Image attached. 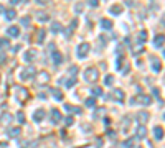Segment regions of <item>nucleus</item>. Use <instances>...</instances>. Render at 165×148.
<instances>
[{
	"mask_svg": "<svg viewBox=\"0 0 165 148\" xmlns=\"http://www.w3.org/2000/svg\"><path fill=\"white\" fill-rule=\"evenodd\" d=\"M13 94H15V99H17L20 104H25L26 99L30 97L28 91H26L25 87H21V86H15V87H13Z\"/></svg>",
	"mask_w": 165,
	"mask_h": 148,
	"instance_id": "obj_1",
	"label": "nucleus"
},
{
	"mask_svg": "<svg viewBox=\"0 0 165 148\" xmlns=\"http://www.w3.org/2000/svg\"><path fill=\"white\" fill-rule=\"evenodd\" d=\"M130 104L135 105V104H139V105H150L152 104V99L149 96H145V94H139V96H135L130 99Z\"/></svg>",
	"mask_w": 165,
	"mask_h": 148,
	"instance_id": "obj_2",
	"label": "nucleus"
},
{
	"mask_svg": "<svg viewBox=\"0 0 165 148\" xmlns=\"http://www.w3.org/2000/svg\"><path fill=\"white\" fill-rule=\"evenodd\" d=\"M99 77V71L96 69V67H88L86 71H84V79L89 82H96Z\"/></svg>",
	"mask_w": 165,
	"mask_h": 148,
	"instance_id": "obj_3",
	"label": "nucleus"
},
{
	"mask_svg": "<svg viewBox=\"0 0 165 148\" xmlns=\"http://www.w3.org/2000/svg\"><path fill=\"white\" fill-rule=\"evenodd\" d=\"M89 51H91V45H89V43H81V45L78 46V58H79V59L86 58Z\"/></svg>",
	"mask_w": 165,
	"mask_h": 148,
	"instance_id": "obj_4",
	"label": "nucleus"
},
{
	"mask_svg": "<svg viewBox=\"0 0 165 148\" xmlns=\"http://www.w3.org/2000/svg\"><path fill=\"white\" fill-rule=\"evenodd\" d=\"M36 81H38V86H46L50 82V72L48 71H41L38 76H36Z\"/></svg>",
	"mask_w": 165,
	"mask_h": 148,
	"instance_id": "obj_5",
	"label": "nucleus"
},
{
	"mask_svg": "<svg viewBox=\"0 0 165 148\" xmlns=\"http://www.w3.org/2000/svg\"><path fill=\"white\" fill-rule=\"evenodd\" d=\"M36 74V69H35V66H28L25 69V71H23V74H21V79H31V77L35 76Z\"/></svg>",
	"mask_w": 165,
	"mask_h": 148,
	"instance_id": "obj_6",
	"label": "nucleus"
},
{
	"mask_svg": "<svg viewBox=\"0 0 165 148\" xmlns=\"http://www.w3.org/2000/svg\"><path fill=\"white\" fill-rule=\"evenodd\" d=\"M51 59H53V64H55V66H60V64L63 63L61 53H60V51H55V50H53V51H51Z\"/></svg>",
	"mask_w": 165,
	"mask_h": 148,
	"instance_id": "obj_7",
	"label": "nucleus"
},
{
	"mask_svg": "<svg viewBox=\"0 0 165 148\" xmlns=\"http://www.w3.org/2000/svg\"><path fill=\"white\" fill-rule=\"evenodd\" d=\"M149 117H150L149 114L142 110V112H139V114H137V122H139L140 125H144V123H147V122H149Z\"/></svg>",
	"mask_w": 165,
	"mask_h": 148,
	"instance_id": "obj_8",
	"label": "nucleus"
},
{
	"mask_svg": "<svg viewBox=\"0 0 165 148\" xmlns=\"http://www.w3.org/2000/svg\"><path fill=\"white\" fill-rule=\"evenodd\" d=\"M112 97L114 99H116V101H117L119 104H122L124 102V91H121V89H116V91H112Z\"/></svg>",
	"mask_w": 165,
	"mask_h": 148,
	"instance_id": "obj_9",
	"label": "nucleus"
},
{
	"mask_svg": "<svg viewBox=\"0 0 165 148\" xmlns=\"http://www.w3.org/2000/svg\"><path fill=\"white\" fill-rule=\"evenodd\" d=\"M51 122L53 123H60L61 122V114H60L58 109H53L51 110Z\"/></svg>",
	"mask_w": 165,
	"mask_h": 148,
	"instance_id": "obj_10",
	"label": "nucleus"
},
{
	"mask_svg": "<svg viewBox=\"0 0 165 148\" xmlns=\"http://www.w3.org/2000/svg\"><path fill=\"white\" fill-rule=\"evenodd\" d=\"M36 58V51L35 50H28V51L25 53V56H23V59H25L26 63H31L33 59Z\"/></svg>",
	"mask_w": 165,
	"mask_h": 148,
	"instance_id": "obj_11",
	"label": "nucleus"
},
{
	"mask_svg": "<svg viewBox=\"0 0 165 148\" xmlns=\"http://www.w3.org/2000/svg\"><path fill=\"white\" fill-rule=\"evenodd\" d=\"M7 35L8 36H12V38H17V36L20 35V28H18V26H10V28H8V30H7Z\"/></svg>",
	"mask_w": 165,
	"mask_h": 148,
	"instance_id": "obj_12",
	"label": "nucleus"
},
{
	"mask_svg": "<svg viewBox=\"0 0 165 148\" xmlns=\"http://www.w3.org/2000/svg\"><path fill=\"white\" fill-rule=\"evenodd\" d=\"M36 20L41 21V23H45V21H50V15H48L46 12H38V13H36Z\"/></svg>",
	"mask_w": 165,
	"mask_h": 148,
	"instance_id": "obj_13",
	"label": "nucleus"
},
{
	"mask_svg": "<svg viewBox=\"0 0 165 148\" xmlns=\"http://www.w3.org/2000/svg\"><path fill=\"white\" fill-rule=\"evenodd\" d=\"M10 48V40L8 38H0V51H5Z\"/></svg>",
	"mask_w": 165,
	"mask_h": 148,
	"instance_id": "obj_14",
	"label": "nucleus"
},
{
	"mask_svg": "<svg viewBox=\"0 0 165 148\" xmlns=\"http://www.w3.org/2000/svg\"><path fill=\"white\" fill-rule=\"evenodd\" d=\"M43 118H45V110H43V109L36 110V112L33 114V120H35V122H41Z\"/></svg>",
	"mask_w": 165,
	"mask_h": 148,
	"instance_id": "obj_15",
	"label": "nucleus"
},
{
	"mask_svg": "<svg viewBox=\"0 0 165 148\" xmlns=\"http://www.w3.org/2000/svg\"><path fill=\"white\" fill-rule=\"evenodd\" d=\"M135 135H137V138H145V137H147V128H145L144 125H139Z\"/></svg>",
	"mask_w": 165,
	"mask_h": 148,
	"instance_id": "obj_16",
	"label": "nucleus"
},
{
	"mask_svg": "<svg viewBox=\"0 0 165 148\" xmlns=\"http://www.w3.org/2000/svg\"><path fill=\"white\" fill-rule=\"evenodd\" d=\"M12 120H13V117H12L8 112H5L3 115H2V118H0V123H2V125H7V123H10Z\"/></svg>",
	"mask_w": 165,
	"mask_h": 148,
	"instance_id": "obj_17",
	"label": "nucleus"
},
{
	"mask_svg": "<svg viewBox=\"0 0 165 148\" xmlns=\"http://www.w3.org/2000/svg\"><path fill=\"white\" fill-rule=\"evenodd\" d=\"M109 12H111V15H121V13H122V7L121 5H112L111 8H109Z\"/></svg>",
	"mask_w": 165,
	"mask_h": 148,
	"instance_id": "obj_18",
	"label": "nucleus"
},
{
	"mask_svg": "<svg viewBox=\"0 0 165 148\" xmlns=\"http://www.w3.org/2000/svg\"><path fill=\"white\" fill-rule=\"evenodd\" d=\"M101 26H103L104 30H111L112 28V21L109 20V18H103L101 20Z\"/></svg>",
	"mask_w": 165,
	"mask_h": 148,
	"instance_id": "obj_19",
	"label": "nucleus"
},
{
	"mask_svg": "<svg viewBox=\"0 0 165 148\" xmlns=\"http://www.w3.org/2000/svg\"><path fill=\"white\" fill-rule=\"evenodd\" d=\"M154 135H155L157 140H162V138H164V128L162 127H155L154 128Z\"/></svg>",
	"mask_w": 165,
	"mask_h": 148,
	"instance_id": "obj_20",
	"label": "nucleus"
},
{
	"mask_svg": "<svg viewBox=\"0 0 165 148\" xmlns=\"http://www.w3.org/2000/svg\"><path fill=\"white\" fill-rule=\"evenodd\" d=\"M155 46H157V48H164V35H157L155 36Z\"/></svg>",
	"mask_w": 165,
	"mask_h": 148,
	"instance_id": "obj_21",
	"label": "nucleus"
},
{
	"mask_svg": "<svg viewBox=\"0 0 165 148\" xmlns=\"http://www.w3.org/2000/svg\"><path fill=\"white\" fill-rule=\"evenodd\" d=\"M64 109H66L68 112H74V114H81L82 112L79 107H73V105H69V104H64Z\"/></svg>",
	"mask_w": 165,
	"mask_h": 148,
	"instance_id": "obj_22",
	"label": "nucleus"
},
{
	"mask_svg": "<svg viewBox=\"0 0 165 148\" xmlns=\"http://www.w3.org/2000/svg\"><path fill=\"white\" fill-rule=\"evenodd\" d=\"M152 63H154V64H152V69H154L155 72H159L160 69H162V63H160V61H157L155 58H152Z\"/></svg>",
	"mask_w": 165,
	"mask_h": 148,
	"instance_id": "obj_23",
	"label": "nucleus"
},
{
	"mask_svg": "<svg viewBox=\"0 0 165 148\" xmlns=\"http://www.w3.org/2000/svg\"><path fill=\"white\" fill-rule=\"evenodd\" d=\"M51 94L56 101H63V92L60 91V89H51Z\"/></svg>",
	"mask_w": 165,
	"mask_h": 148,
	"instance_id": "obj_24",
	"label": "nucleus"
},
{
	"mask_svg": "<svg viewBox=\"0 0 165 148\" xmlns=\"http://www.w3.org/2000/svg\"><path fill=\"white\" fill-rule=\"evenodd\" d=\"M30 21H31V18L28 15H26V17H21V18H20V25L26 28V26H30Z\"/></svg>",
	"mask_w": 165,
	"mask_h": 148,
	"instance_id": "obj_25",
	"label": "nucleus"
},
{
	"mask_svg": "<svg viewBox=\"0 0 165 148\" xmlns=\"http://www.w3.org/2000/svg\"><path fill=\"white\" fill-rule=\"evenodd\" d=\"M5 17H7V20H13L17 17V12L13 10V8H10V10H5Z\"/></svg>",
	"mask_w": 165,
	"mask_h": 148,
	"instance_id": "obj_26",
	"label": "nucleus"
},
{
	"mask_svg": "<svg viewBox=\"0 0 165 148\" xmlns=\"http://www.w3.org/2000/svg\"><path fill=\"white\" fill-rule=\"evenodd\" d=\"M20 133H21V130L18 127H13V128H10V130H8V135H10V137H18Z\"/></svg>",
	"mask_w": 165,
	"mask_h": 148,
	"instance_id": "obj_27",
	"label": "nucleus"
},
{
	"mask_svg": "<svg viewBox=\"0 0 165 148\" xmlns=\"http://www.w3.org/2000/svg\"><path fill=\"white\" fill-rule=\"evenodd\" d=\"M45 35H46V31L41 28V30L38 31V38H36V41H38V43H43V41H45Z\"/></svg>",
	"mask_w": 165,
	"mask_h": 148,
	"instance_id": "obj_28",
	"label": "nucleus"
},
{
	"mask_svg": "<svg viewBox=\"0 0 165 148\" xmlns=\"http://www.w3.org/2000/svg\"><path fill=\"white\" fill-rule=\"evenodd\" d=\"M112 84H114V77L111 74H107V76L104 77V86H112Z\"/></svg>",
	"mask_w": 165,
	"mask_h": 148,
	"instance_id": "obj_29",
	"label": "nucleus"
},
{
	"mask_svg": "<svg viewBox=\"0 0 165 148\" xmlns=\"http://www.w3.org/2000/svg\"><path fill=\"white\" fill-rule=\"evenodd\" d=\"M86 107H89V109H94V107H96V99H94V97L86 99Z\"/></svg>",
	"mask_w": 165,
	"mask_h": 148,
	"instance_id": "obj_30",
	"label": "nucleus"
},
{
	"mask_svg": "<svg viewBox=\"0 0 165 148\" xmlns=\"http://www.w3.org/2000/svg\"><path fill=\"white\" fill-rule=\"evenodd\" d=\"M51 31H53V33H58V31H61V25H60L58 21H53V23H51Z\"/></svg>",
	"mask_w": 165,
	"mask_h": 148,
	"instance_id": "obj_31",
	"label": "nucleus"
},
{
	"mask_svg": "<svg viewBox=\"0 0 165 148\" xmlns=\"http://www.w3.org/2000/svg\"><path fill=\"white\" fill-rule=\"evenodd\" d=\"M74 84H76V77H71V79H68V81H64V86H66V89L73 87Z\"/></svg>",
	"mask_w": 165,
	"mask_h": 148,
	"instance_id": "obj_32",
	"label": "nucleus"
},
{
	"mask_svg": "<svg viewBox=\"0 0 165 148\" xmlns=\"http://www.w3.org/2000/svg\"><path fill=\"white\" fill-rule=\"evenodd\" d=\"M122 147L124 148H130V147H134V138H127L125 142L122 143Z\"/></svg>",
	"mask_w": 165,
	"mask_h": 148,
	"instance_id": "obj_33",
	"label": "nucleus"
},
{
	"mask_svg": "<svg viewBox=\"0 0 165 148\" xmlns=\"http://www.w3.org/2000/svg\"><path fill=\"white\" fill-rule=\"evenodd\" d=\"M139 41H140V43H144V41H147V31H145V30L139 31Z\"/></svg>",
	"mask_w": 165,
	"mask_h": 148,
	"instance_id": "obj_34",
	"label": "nucleus"
},
{
	"mask_svg": "<svg viewBox=\"0 0 165 148\" xmlns=\"http://www.w3.org/2000/svg\"><path fill=\"white\" fill-rule=\"evenodd\" d=\"M17 120H18L20 123H25V114H23V112H18V114H17Z\"/></svg>",
	"mask_w": 165,
	"mask_h": 148,
	"instance_id": "obj_35",
	"label": "nucleus"
},
{
	"mask_svg": "<svg viewBox=\"0 0 165 148\" xmlns=\"http://www.w3.org/2000/svg\"><path fill=\"white\" fill-rule=\"evenodd\" d=\"M94 94V96H101V94H103V91H101V87H94L93 91H91Z\"/></svg>",
	"mask_w": 165,
	"mask_h": 148,
	"instance_id": "obj_36",
	"label": "nucleus"
},
{
	"mask_svg": "<svg viewBox=\"0 0 165 148\" xmlns=\"http://www.w3.org/2000/svg\"><path fill=\"white\" fill-rule=\"evenodd\" d=\"M104 112H106V109H98V110H96V114H94V117L99 118V115H103Z\"/></svg>",
	"mask_w": 165,
	"mask_h": 148,
	"instance_id": "obj_37",
	"label": "nucleus"
},
{
	"mask_svg": "<svg viewBox=\"0 0 165 148\" xmlns=\"http://www.w3.org/2000/svg\"><path fill=\"white\" fill-rule=\"evenodd\" d=\"M74 10H76V13H81V10H82V3H78V5L74 7Z\"/></svg>",
	"mask_w": 165,
	"mask_h": 148,
	"instance_id": "obj_38",
	"label": "nucleus"
},
{
	"mask_svg": "<svg viewBox=\"0 0 165 148\" xmlns=\"http://www.w3.org/2000/svg\"><path fill=\"white\" fill-rule=\"evenodd\" d=\"M89 5H91V7H94V8H96V7L99 5V2H98V0H89Z\"/></svg>",
	"mask_w": 165,
	"mask_h": 148,
	"instance_id": "obj_39",
	"label": "nucleus"
},
{
	"mask_svg": "<svg viewBox=\"0 0 165 148\" xmlns=\"http://www.w3.org/2000/svg\"><path fill=\"white\" fill-rule=\"evenodd\" d=\"M64 122H66V125H73V122H74V120H73V117H66V120H64Z\"/></svg>",
	"mask_w": 165,
	"mask_h": 148,
	"instance_id": "obj_40",
	"label": "nucleus"
},
{
	"mask_svg": "<svg viewBox=\"0 0 165 148\" xmlns=\"http://www.w3.org/2000/svg\"><path fill=\"white\" fill-rule=\"evenodd\" d=\"M36 2H38L40 5H48V3H50V0H36Z\"/></svg>",
	"mask_w": 165,
	"mask_h": 148,
	"instance_id": "obj_41",
	"label": "nucleus"
},
{
	"mask_svg": "<svg viewBox=\"0 0 165 148\" xmlns=\"http://www.w3.org/2000/svg\"><path fill=\"white\" fill-rule=\"evenodd\" d=\"M69 72H71V74H76V72H78V67L76 66H71V67H69Z\"/></svg>",
	"mask_w": 165,
	"mask_h": 148,
	"instance_id": "obj_42",
	"label": "nucleus"
},
{
	"mask_svg": "<svg viewBox=\"0 0 165 148\" xmlns=\"http://www.w3.org/2000/svg\"><path fill=\"white\" fill-rule=\"evenodd\" d=\"M96 147H98V148L103 147V140H101V138H98V143H96Z\"/></svg>",
	"mask_w": 165,
	"mask_h": 148,
	"instance_id": "obj_43",
	"label": "nucleus"
},
{
	"mask_svg": "<svg viewBox=\"0 0 165 148\" xmlns=\"http://www.w3.org/2000/svg\"><path fill=\"white\" fill-rule=\"evenodd\" d=\"M20 2H21V0H10L12 5H17V3H20Z\"/></svg>",
	"mask_w": 165,
	"mask_h": 148,
	"instance_id": "obj_44",
	"label": "nucleus"
},
{
	"mask_svg": "<svg viewBox=\"0 0 165 148\" xmlns=\"http://www.w3.org/2000/svg\"><path fill=\"white\" fill-rule=\"evenodd\" d=\"M0 13H5V7L2 5V3H0Z\"/></svg>",
	"mask_w": 165,
	"mask_h": 148,
	"instance_id": "obj_45",
	"label": "nucleus"
}]
</instances>
